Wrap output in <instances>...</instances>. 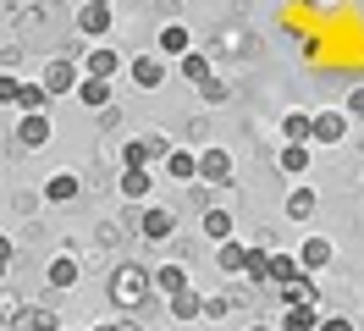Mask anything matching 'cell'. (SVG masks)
<instances>
[{
    "instance_id": "obj_1",
    "label": "cell",
    "mask_w": 364,
    "mask_h": 331,
    "mask_svg": "<svg viewBox=\"0 0 364 331\" xmlns=\"http://www.w3.org/2000/svg\"><path fill=\"white\" fill-rule=\"evenodd\" d=\"M149 287H155V276H149L144 265H122V270L111 276V298L133 309V304H144V298H149Z\"/></svg>"
},
{
    "instance_id": "obj_2",
    "label": "cell",
    "mask_w": 364,
    "mask_h": 331,
    "mask_svg": "<svg viewBox=\"0 0 364 331\" xmlns=\"http://www.w3.org/2000/svg\"><path fill=\"white\" fill-rule=\"evenodd\" d=\"M50 116H39V110H23V116H17V144H23V149H45L50 144Z\"/></svg>"
},
{
    "instance_id": "obj_3",
    "label": "cell",
    "mask_w": 364,
    "mask_h": 331,
    "mask_svg": "<svg viewBox=\"0 0 364 331\" xmlns=\"http://www.w3.org/2000/svg\"><path fill=\"white\" fill-rule=\"evenodd\" d=\"M77 83H83V78H77V66H72V61H50L45 66V88L55 94V100H61V94H77Z\"/></svg>"
},
{
    "instance_id": "obj_4",
    "label": "cell",
    "mask_w": 364,
    "mask_h": 331,
    "mask_svg": "<svg viewBox=\"0 0 364 331\" xmlns=\"http://www.w3.org/2000/svg\"><path fill=\"white\" fill-rule=\"evenodd\" d=\"M342 132H348V116H342V110H320V116H315V132H309V144H337Z\"/></svg>"
},
{
    "instance_id": "obj_5",
    "label": "cell",
    "mask_w": 364,
    "mask_h": 331,
    "mask_svg": "<svg viewBox=\"0 0 364 331\" xmlns=\"http://www.w3.org/2000/svg\"><path fill=\"white\" fill-rule=\"evenodd\" d=\"M116 188H122V199H149V166H122V177H116Z\"/></svg>"
},
{
    "instance_id": "obj_6",
    "label": "cell",
    "mask_w": 364,
    "mask_h": 331,
    "mask_svg": "<svg viewBox=\"0 0 364 331\" xmlns=\"http://www.w3.org/2000/svg\"><path fill=\"white\" fill-rule=\"evenodd\" d=\"M199 177H205V182H232V154L227 149H205L199 154Z\"/></svg>"
},
{
    "instance_id": "obj_7",
    "label": "cell",
    "mask_w": 364,
    "mask_h": 331,
    "mask_svg": "<svg viewBox=\"0 0 364 331\" xmlns=\"http://www.w3.org/2000/svg\"><path fill=\"white\" fill-rule=\"evenodd\" d=\"M188 50H193V33H188V28H182V22H166V28H160V56H188Z\"/></svg>"
},
{
    "instance_id": "obj_8",
    "label": "cell",
    "mask_w": 364,
    "mask_h": 331,
    "mask_svg": "<svg viewBox=\"0 0 364 331\" xmlns=\"http://www.w3.org/2000/svg\"><path fill=\"white\" fill-rule=\"evenodd\" d=\"M77 100L89 110H111V78H83V83H77Z\"/></svg>"
},
{
    "instance_id": "obj_9",
    "label": "cell",
    "mask_w": 364,
    "mask_h": 331,
    "mask_svg": "<svg viewBox=\"0 0 364 331\" xmlns=\"http://www.w3.org/2000/svg\"><path fill=\"white\" fill-rule=\"evenodd\" d=\"M77 194H83V182H77L72 172H55V177L45 182V199H50V204H72Z\"/></svg>"
},
{
    "instance_id": "obj_10",
    "label": "cell",
    "mask_w": 364,
    "mask_h": 331,
    "mask_svg": "<svg viewBox=\"0 0 364 331\" xmlns=\"http://www.w3.org/2000/svg\"><path fill=\"white\" fill-rule=\"evenodd\" d=\"M138 226H144V238H171V232H177V216H171V210H144V216H138Z\"/></svg>"
},
{
    "instance_id": "obj_11",
    "label": "cell",
    "mask_w": 364,
    "mask_h": 331,
    "mask_svg": "<svg viewBox=\"0 0 364 331\" xmlns=\"http://www.w3.org/2000/svg\"><path fill=\"white\" fill-rule=\"evenodd\" d=\"M249 260H254V248H243L237 238H227L215 248V265H221V270H249Z\"/></svg>"
},
{
    "instance_id": "obj_12",
    "label": "cell",
    "mask_w": 364,
    "mask_h": 331,
    "mask_svg": "<svg viewBox=\"0 0 364 331\" xmlns=\"http://www.w3.org/2000/svg\"><path fill=\"white\" fill-rule=\"evenodd\" d=\"M127 72H133V83H138V88H160V83H166V66H160L155 56H138Z\"/></svg>"
},
{
    "instance_id": "obj_13",
    "label": "cell",
    "mask_w": 364,
    "mask_h": 331,
    "mask_svg": "<svg viewBox=\"0 0 364 331\" xmlns=\"http://www.w3.org/2000/svg\"><path fill=\"white\" fill-rule=\"evenodd\" d=\"M77 28H83L89 39L111 33V6H83V11H77Z\"/></svg>"
},
{
    "instance_id": "obj_14",
    "label": "cell",
    "mask_w": 364,
    "mask_h": 331,
    "mask_svg": "<svg viewBox=\"0 0 364 331\" xmlns=\"http://www.w3.org/2000/svg\"><path fill=\"white\" fill-rule=\"evenodd\" d=\"M182 78H188L193 88H205L210 78H215V72H210V56H205V50H188V56H182Z\"/></svg>"
},
{
    "instance_id": "obj_15",
    "label": "cell",
    "mask_w": 364,
    "mask_h": 331,
    "mask_svg": "<svg viewBox=\"0 0 364 331\" xmlns=\"http://www.w3.org/2000/svg\"><path fill=\"white\" fill-rule=\"evenodd\" d=\"M309 132H315V116H304V110H287V116H282V138H287V144H309Z\"/></svg>"
},
{
    "instance_id": "obj_16",
    "label": "cell",
    "mask_w": 364,
    "mask_h": 331,
    "mask_svg": "<svg viewBox=\"0 0 364 331\" xmlns=\"http://www.w3.org/2000/svg\"><path fill=\"white\" fill-rule=\"evenodd\" d=\"M298 265H304V270H326V265H331V243H326V238H309L304 248H298Z\"/></svg>"
},
{
    "instance_id": "obj_17",
    "label": "cell",
    "mask_w": 364,
    "mask_h": 331,
    "mask_svg": "<svg viewBox=\"0 0 364 331\" xmlns=\"http://www.w3.org/2000/svg\"><path fill=\"white\" fill-rule=\"evenodd\" d=\"M282 326L287 331H320V315H315V304H287Z\"/></svg>"
},
{
    "instance_id": "obj_18",
    "label": "cell",
    "mask_w": 364,
    "mask_h": 331,
    "mask_svg": "<svg viewBox=\"0 0 364 331\" xmlns=\"http://www.w3.org/2000/svg\"><path fill=\"white\" fill-rule=\"evenodd\" d=\"M166 309H171L177 320H199V315H205V298L188 287V293H171V304H166Z\"/></svg>"
},
{
    "instance_id": "obj_19",
    "label": "cell",
    "mask_w": 364,
    "mask_h": 331,
    "mask_svg": "<svg viewBox=\"0 0 364 331\" xmlns=\"http://www.w3.org/2000/svg\"><path fill=\"white\" fill-rule=\"evenodd\" d=\"M83 66H89V78H116V66H122V56H116L111 44H100V50H94V56H89Z\"/></svg>"
},
{
    "instance_id": "obj_20",
    "label": "cell",
    "mask_w": 364,
    "mask_h": 331,
    "mask_svg": "<svg viewBox=\"0 0 364 331\" xmlns=\"http://www.w3.org/2000/svg\"><path fill=\"white\" fill-rule=\"evenodd\" d=\"M50 287H61V293L77 287V260H72V254H55V260H50Z\"/></svg>"
},
{
    "instance_id": "obj_21",
    "label": "cell",
    "mask_w": 364,
    "mask_h": 331,
    "mask_svg": "<svg viewBox=\"0 0 364 331\" xmlns=\"http://www.w3.org/2000/svg\"><path fill=\"white\" fill-rule=\"evenodd\" d=\"M155 287L166 293V298H171V293H188V270H182V265H160V270H155Z\"/></svg>"
},
{
    "instance_id": "obj_22",
    "label": "cell",
    "mask_w": 364,
    "mask_h": 331,
    "mask_svg": "<svg viewBox=\"0 0 364 331\" xmlns=\"http://www.w3.org/2000/svg\"><path fill=\"white\" fill-rule=\"evenodd\" d=\"M199 226H205V238L227 243V238H232V210H205V221H199Z\"/></svg>"
},
{
    "instance_id": "obj_23",
    "label": "cell",
    "mask_w": 364,
    "mask_h": 331,
    "mask_svg": "<svg viewBox=\"0 0 364 331\" xmlns=\"http://www.w3.org/2000/svg\"><path fill=\"white\" fill-rule=\"evenodd\" d=\"M282 172L287 177L309 172V144H282Z\"/></svg>"
},
{
    "instance_id": "obj_24",
    "label": "cell",
    "mask_w": 364,
    "mask_h": 331,
    "mask_svg": "<svg viewBox=\"0 0 364 331\" xmlns=\"http://www.w3.org/2000/svg\"><path fill=\"white\" fill-rule=\"evenodd\" d=\"M166 172L177 177V182H193V177H199V160H193L188 149H171V160H166Z\"/></svg>"
},
{
    "instance_id": "obj_25",
    "label": "cell",
    "mask_w": 364,
    "mask_h": 331,
    "mask_svg": "<svg viewBox=\"0 0 364 331\" xmlns=\"http://www.w3.org/2000/svg\"><path fill=\"white\" fill-rule=\"evenodd\" d=\"M298 276H304V265H298L293 254H271V282L287 287V282H298Z\"/></svg>"
},
{
    "instance_id": "obj_26",
    "label": "cell",
    "mask_w": 364,
    "mask_h": 331,
    "mask_svg": "<svg viewBox=\"0 0 364 331\" xmlns=\"http://www.w3.org/2000/svg\"><path fill=\"white\" fill-rule=\"evenodd\" d=\"M282 210H287V216H293V221H309V216H315V194H309V188H298V194L287 199Z\"/></svg>"
},
{
    "instance_id": "obj_27",
    "label": "cell",
    "mask_w": 364,
    "mask_h": 331,
    "mask_svg": "<svg viewBox=\"0 0 364 331\" xmlns=\"http://www.w3.org/2000/svg\"><path fill=\"white\" fill-rule=\"evenodd\" d=\"M287 304H315V282H309V276L287 282Z\"/></svg>"
},
{
    "instance_id": "obj_28",
    "label": "cell",
    "mask_w": 364,
    "mask_h": 331,
    "mask_svg": "<svg viewBox=\"0 0 364 331\" xmlns=\"http://www.w3.org/2000/svg\"><path fill=\"white\" fill-rule=\"evenodd\" d=\"M122 166H149V144H144V138H133V144L122 149Z\"/></svg>"
},
{
    "instance_id": "obj_29",
    "label": "cell",
    "mask_w": 364,
    "mask_h": 331,
    "mask_svg": "<svg viewBox=\"0 0 364 331\" xmlns=\"http://www.w3.org/2000/svg\"><path fill=\"white\" fill-rule=\"evenodd\" d=\"M45 94H50L45 83H23V94H17V105H28V110H33L39 100H45Z\"/></svg>"
},
{
    "instance_id": "obj_30",
    "label": "cell",
    "mask_w": 364,
    "mask_h": 331,
    "mask_svg": "<svg viewBox=\"0 0 364 331\" xmlns=\"http://www.w3.org/2000/svg\"><path fill=\"white\" fill-rule=\"evenodd\" d=\"M199 94H205V100H210V105H221V100H227V94H232V88H227V83H221V78H210V83H205V88H199Z\"/></svg>"
},
{
    "instance_id": "obj_31",
    "label": "cell",
    "mask_w": 364,
    "mask_h": 331,
    "mask_svg": "<svg viewBox=\"0 0 364 331\" xmlns=\"http://www.w3.org/2000/svg\"><path fill=\"white\" fill-rule=\"evenodd\" d=\"M144 144H149V160H171V144H166V138H160V132H149V138H144Z\"/></svg>"
},
{
    "instance_id": "obj_32",
    "label": "cell",
    "mask_w": 364,
    "mask_h": 331,
    "mask_svg": "<svg viewBox=\"0 0 364 331\" xmlns=\"http://www.w3.org/2000/svg\"><path fill=\"white\" fill-rule=\"evenodd\" d=\"M205 315H210V320H227V315H232V298H205Z\"/></svg>"
},
{
    "instance_id": "obj_33",
    "label": "cell",
    "mask_w": 364,
    "mask_h": 331,
    "mask_svg": "<svg viewBox=\"0 0 364 331\" xmlns=\"http://www.w3.org/2000/svg\"><path fill=\"white\" fill-rule=\"evenodd\" d=\"M249 276H259V282H265V276H271V254H259V248H254V260H249Z\"/></svg>"
},
{
    "instance_id": "obj_34",
    "label": "cell",
    "mask_w": 364,
    "mask_h": 331,
    "mask_svg": "<svg viewBox=\"0 0 364 331\" xmlns=\"http://www.w3.org/2000/svg\"><path fill=\"white\" fill-rule=\"evenodd\" d=\"M17 94H23V83H17V78H0V100H6V105H17Z\"/></svg>"
},
{
    "instance_id": "obj_35",
    "label": "cell",
    "mask_w": 364,
    "mask_h": 331,
    "mask_svg": "<svg viewBox=\"0 0 364 331\" xmlns=\"http://www.w3.org/2000/svg\"><path fill=\"white\" fill-rule=\"evenodd\" d=\"M320 331H353V320H348V315H326V320H320Z\"/></svg>"
},
{
    "instance_id": "obj_36",
    "label": "cell",
    "mask_w": 364,
    "mask_h": 331,
    "mask_svg": "<svg viewBox=\"0 0 364 331\" xmlns=\"http://www.w3.org/2000/svg\"><path fill=\"white\" fill-rule=\"evenodd\" d=\"M348 110H353V116H359V122H364V83L353 88V94H348Z\"/></svg>"
},
{
    "instance_id": "obj_37",
    "label": "cell",
    "mask_w": 364,
    "mask_h": 331,
    "mask_svg": "<svg viewBox=\"0 0 364 331\" xmlns=\"http://www.w3.org/2000/svg\"><path fill=\"white\" fill-rule=\"evenodd\" d=\"M94 331H133V326H116V320H111V326H105V320H100V326H94Z\"/></svg>"
},
{
    "instance_id": "obj_38",
    "label": "cell",
    "mask_w": 364,
    "mask_h": 331,
    "mask_svg": "<svg viewBox=\"0 0 364 331\" xmlns=\"http://www.w3.org/2000/svg\"><path fill=\"white\" fill-rule=\"evenodd\" d=\"M89 6H111V0H89Z\"/></svg>"
},
{
    "instance_id": "obj_39",
    "label": "cell",
    "mask_w": 364,
    "mask_h": 331,
    "mask_svg": "<svg viewBox=\"0 0 364 331\" xmlns=\"http://www.w3.org/2000/svg\"><path fill=\"white\" fill-rule=\"evenodd\" d=\"M254 331H271V326H254Z\"/></svg>"
},
{
    "instance_id": "obj_40",
    "label": "cell",
    "mask_w": 364,
    "mask_h": 331,
    "mask_svg": "<svg viewBox=\"0 0 364 331\" xmlns=\"http://www.w3.org/2000/svg\"><path fill=\"white\" fill-rule=\"evenodd\" d=\"M39 6H45V0H39Z\"/></svg>"
}]
</instances>
